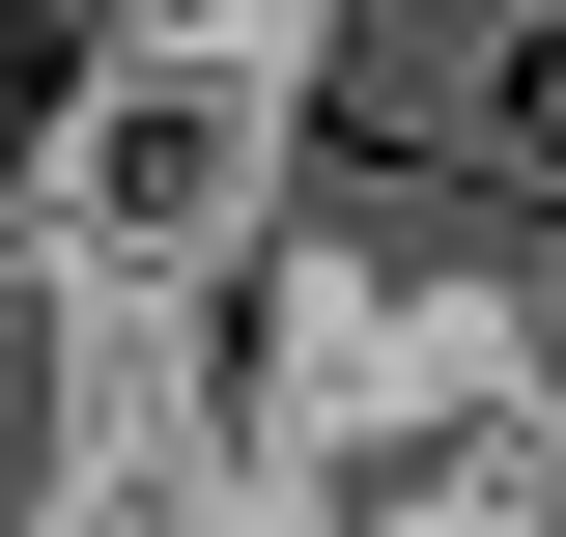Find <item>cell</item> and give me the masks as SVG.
I'll list each match as a JSON object with an SVG mask.
<instances>
[{
    "mask_svg": "<svg viewBox=\"0 0 566 537\" xmlns=\"http://www.w3.org/2000/svg\"><path fill=\"white\" fill-rule=\"evenodd\" d=\"M283 199H312V29H142L29 170V255H57V312H227Z\"/></svg>",
    "mask_w": 566,
    "mask_h": 537,
    "instance_id": "obj_1",
    "label": "cell"
},
{
    "mask_svg": "<svg viewBox=\"0 0 566 537\" xmlns=\"http://www.w3.org/2000/svg\"><path fill=\"white\" fill-rule=\"evenodd\" d=\"M538 537H566V509H538Z\"/></svg>",
    "mask_w": 566,
    "mask_h": 537,
    "instance_id": "obj_2",
    "label": "cell"
}]
</instances>
